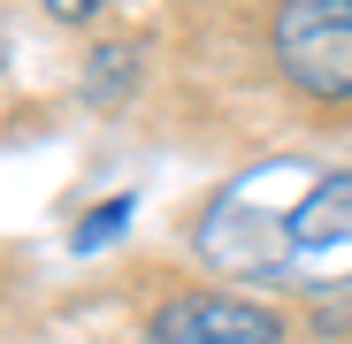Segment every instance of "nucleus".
I'll list each match as a JSON object with an SVG mask.
<instances>
[{"label": "nucleus", "instance_id": "f257e3e1", "mask_svg": "<svg viewBox=\"0 0 352 344\" xmlns=\"http://www.w3.org/2000/svg\"><path fill=\"white\" fill-rule=\"evenodd\" d=\"M314 192V168L299 161H261L245 176H230L199 222H192V253L214 268V275H238V283H283V260H291V214Z\"/></svg>", "mask_w": 352, "mask_h": 344}, {"label": "nucleus", "instance_id": "7ed1b4c3", "mask_svg": "<svg viewBox=\"0 0 352 344\" xmlns=\"http://www.w3.org/2000/svg\"><path fill=\"white\" fill-rule=\"evenodd\" d=\"M283 291H352V168L314 176V192L299 199Z\"/></svg>", "mask_w": 352, "mask_h": 344}, {"label": "nucleus", "instance_id": "423d86ee", "mask_svg": "<svg viewBox=\"0 0 352 344\" xmlns=\"http://www.w3.org/2000/svg\"><path fill=\"white\" fill-rule=\"evenodd\" d=\"M46 8L62 16V23H92V16H100V0H46Z\"/></svg>", "mask_w": 352, "mask_h": 344}, {"label": "nucleus", "instance_id": "20e7f679", "mask_svg": "<svg viewBox=\"0 0 352 344\" xmlns=\"http://www.w3.org/2000/svg\"><path fill=\"white\" fill-rule=\"evenodd\" d=\"M276 336L283 321L238 291H184L138 329V344H276Z\"/></svg>", "mask_w": 352, "mask_h": 344}, {"label": "nucleus", "instance_id": "39448f33", "mask_svg": "<svg viewBox=\"0 0 352 344\" xmlns=\"http://www.w3.org/2000/svg\"><path fill=\"white\" fill-rule=\"evenodd\" d=\"M123 222H131V199H115V207L85 214V222H77V253H100V245H107V238H115Z\"/></svg>", "mask_w": 352, "mask_h": 344}, {"label": "nucleus", "instance_id": "f03ea898", "mask_svg": "<svg viewBox=\"0 0 352 344\" xmlns=\"http://www.w3.org/2000/svg\"><path fill=\"white\" fill-rule=\"evenodd\" d=\"M268 46L291 92L322 107H352V0H283Z\"/></svg>", "mask_w": 352, "mask_h": 344}]
</instances>
